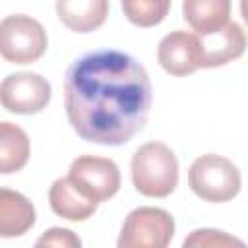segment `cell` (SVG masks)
<instances>
[{"mask_svg":"<svg viewBox=\"0 0 248 248\" xmlns=\"http://www.w3.org/2000/svg\"><path fill=\"white\" fill-rule=\"evenodd\" d=\"M64 107L81 140L122 145L147 122L151 81L134 56L114 48L91 50L66 72Z\"/></svg>","mask_w":248,"mask_h":248,"instance_id":"obj_1","label":"cell"},{"mask_svg":"<svg viewBox=\"0 0 248 248\" xmlns=\"http://www.w3.org/2000/svg\"><path fill=\"white\" fill-rule=\"evenodd\" d=\"M134 188L147 198H167L178 184V161L174 151L161 141L143 143L130 163Z\"/></svg>","mask_w":248,"mask_h":248,"instance_id":"obj_2","label":"cell"},{"mask_svg":"<svg viewBox=\"0 0 248 248\" xmlns=\"http://www.w3.org/2000/svg\"><path fill=\"white\" fill-rule=\"evenodd\" d=\"M188 186L198 198L211 203H223L238 196L242 178L232 161L215 153H205L190 165Z\"/></svg>","mask_w":248,"mask_h":248,"instance_id":"obj_3","label":"cell"},{"mask_svg":"<svg viewBox=\"0 0 248 248\" xmlns=\"http://www.w3.org/2000/svg\"><path fill=\"white\" fill-rule=\"evenodd\" d=\"M45 27L31 16L14 14L0 21V56L10 64H33L46 50Z\"/></svg>","mask_w":248,"mask_h":248,"instance_id":"obj_4","label":"cell"},{"mask_svg":"<svg viewBox=\"0 0 248 248\" xmlns=\"http://www.w3.org/2000/svg\"><path fill=\"white\" fill-rule=\"evenodd\" d=\"M174 236V219L161 207H136L124 219L118 248H165Z\"/></svg>","mask_w":248,"mask_h":248,"instance_id":"obj_5","label":"cell"},{"mask_svg":"<svg viewBox=\"0 0 248 248\" xmlns=\"http://www.w3.org/2000/svg\"><path fill=\"white\" fill-rule=\"evenodd\" d=\"M50 95V83L35 72L10 74L0 83V105L16 114L41 112L48 105Z\"/></svg>","mask_w":248,"mask_h":248,"instance_id":"obj_6","label":"cell"},{"mask_svg":"<svg viewBox=\"0 0 248 248\" xmlns=\"http://www.w3.org/2000/svg\"><path fill=\"white\" fill-rule=\"evenodd\" d=\"M68 176L97 203L112 198L120 188V170L107 157L79 155L72 161Z\"/></svg>","mask_w":248,"mask_h":248,"instance_id":"obj_7","label":"cell"},{"mask_svg":"<svg viewBox=\"0 0 248 248\" xmlns=\"http://www.w3.org/2000/svg\"><path fill=\"white\" fill-rule=\"evenodd\" d=\"M198 43H200V68H217L244 54L246 35L236 21H227L225 25H221L211 33L198 35Z\"/></svg>","mask_w":248,"mask_h":248,"instance_id":"obj_8","label":"cell"},{"mask_svg":"<svg viewBox=\"0 0 248 248\" xmlns=\"http://www.w3.org/2000/svg\"><path fill=\"white\" fill-rule=\"evenodd\" d=\"M161 68L170 76H188L200 68V43L196 33L172 31L165 35L157 48Z\"/></svg>","mask_w":248,"mask_h":248,"instance_id":"obj_9","label":"cell"},{"mask_svg":"<svg viewBox=\"0 0 248 248\" xmlns=\"http://www.w3.org/2000/svg\"><path fill=\"white\" fill-rule=\"evenodd\" d=\"M50 209L68 221H85L97 211V202L89 198L70 176L58 178L48 190Z\"/></svg>","mask_w":248,"mask_h":248,"instance_id":"obj_10","label":"cell"},{"mask_svg":"<svg viewBox=\"0 0 248 248\" xmlns=\"http://www.w3.org/2000/svg\"><path fill=\"white\" fill-rule=\"evenodd\" d=\"M35 207L19 192L0 188V238H16L35 225Z\"/></svg>","mask_w":248,"mask_h":248,"instance_id":"obj_11","label":"cell"},{"mask_svg":"<svg viewBox=\"0 0 248 248\" xmlns=\"http://www.w3.org/2000/svg\"><path fill=\"white\" fill-rule=\"evenodd\" d=\"M60 21L76 33L99 29L108 16V0H56Z\"/></svg>","mask_w":248,"mask_h":248,"instance_id":"obj_12","label":"cell"},{"mask_svg":"<svg viewBox=\"0 0 248 248\" xmlns=\"http://www.w3.org/2000/svg\"><path fill=\"white\" fill-rule=\"evenodd\" d=\"M182 14L194 33L205 35L229 21L231 0H184Z\"/></svg>","mask_w":248,"mask_h":248,"instance_id":"obj_13","label":"cell"},{"mask_svg":"<svg viewBox=\"0 0 248 248\" xmlns=\"http://www.w3.org/2000/svg\"><path fill=\"white\" fill-rule=\"evenodd\" d=\"M31 153V143L23 128L12 122H0V174L21 170Z\"/></svg>","mask_w":248,"mask_h":248,"instance_id":"obj_14","label":"cell"},{"mask_svg":"<svg viewBox=\"0 0 248 248\" xmlns=\"http://www.w3.org/2000/svg\"><path fill=\"white\" fill-rule=\"evenodd\" d=\"M120 2L124 16L130 23L138 27H153L167 17L172 0H120Z\"/></svg>","mask_w":248,"mask_h":248,"instance_id":"obj_15","label":"cell"},{"mask_svg":"<svg viewBox=\"0 0 248 248\" xmlns=\"http://www.w3.org/2000/svg\"><path fill=\"white\" fill-rule=\"evenodd\" d=\"M184 246H244L242 240L213 229H198L188 238H184Z\"/></svg>","mask_w":248,"mask_h":248,"instance_id":"obj_16","label":"cell"},{"mask_svg":"<svg viewBox=\"0 0 248 248\" xmlns=\"http://www.w3.org/2000/svg\"><path fill=\"white\" fill-rule=\"evenodd\" d=\"M37 246H62V248H79L81 240L70 231V229H48L37 242Z\"/></svg>","mask_w":248,"mask_h":248,"instance_id":"obj_17","label":"cell"}]
</instances>
